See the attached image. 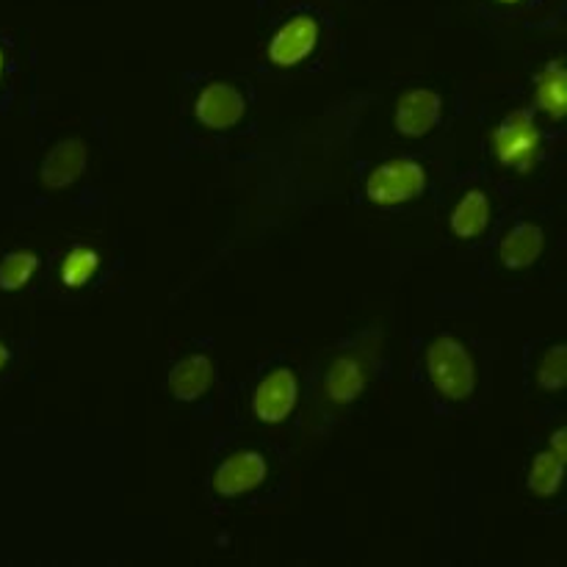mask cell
Here are the masks:
<instances>
[{
    "label": "cell",
    "mask_w": 567,
    "mask_h": 567,
    "mask_svg": "<svg viewBox=\"0 0 567 567\" xmlns=\"http://www.w3.org/2000/svg\"><path fill=\"white\" fill-rule=\"evenodd\" d=\"M432 385L449 402H465L476 388V365L468 347L454 336H437L424 354Z\"/></svg>",
    "instance_id": "cell-1"
},
{
    "label": "cell",
    "mask_w": 567,
    "mask_h": 567,
    "mask_svg": "<svg viewBox=\"0 0 567 567\" xmlns=\"http://www.w3.org/2000/svg\"><path fill=\"white\" fill-rule=\"evenodd\" d=\"M491 147L498 164L515 172H529L537 164L543 150L540 127H537L535 114L526 109L513 111L504 116L491 133Z\"/></svg>",
    "instance_id": "cell-2"
},
{
    "label": "cell",
    "mask_w": 567,
    "mask_h": 567,
    "mask_svg": "<svg viewBox=\"0 0 567 567\" xmlns=\"http://www.w3.org/2000/svg\"><path fill=\"white\" fill-rule=\"evenodd\" d=\"M363 188L374 205L410 203L424 194L426 169L413 158H391L371 169Z\"/></svg>",
    "instance_id": "cell-3"
},
{
    "label": "cell",
    "mask_w": 567,
    "mask_h": 567,
    "mask_svg": "<svg viewBox=\"0 0 567 567\" xmlns=\"http://www.w3.org/2000/svg\"><path fill=\"white\" fill-rule=\"evenodd\" d=\"M377 352H369V347L360 343L358 349L347 354H338L324 374V393L332 404H352L360 399V393L369 385L371 363Z\"/></svg>",
    "instance_id": "cell-4"
},
{
    "label": "cell",
    "mask_w": 567,
    "mask_h": 567,
    "mask_svg": "<svg viewBox=\"0 0 567 567\" xmlns=\"http://www.w3.org/2000/svg\"><path fill=\"white\" fill-rule=\"evenodd\" d=\"M299 399V380L291 369H275L258 382L252 393V413L264 424H280L291 415Z\"/></svg>",
    "instance_id": "cell-5"
},
{
    "label": "cell",
    "mask_w": 567,
    "mask_h": 567,
    "mask_svg": "<svg viewBox=\"0 0 567 567\" xmlns=\"http://www.w3.org/2000/svg\"><path fill=\"white\" fill-rule=\"evenodd\" d=\"M319 20L310 14H297L277 28L269 42V59L280 66H293L308 59L319 44Z\"/></svg>",
    "instance_id": "cell-6"
},
{
    "label": "cell",
    "mask_w": 567,
    "mask_h": 567,
    "mask_svg": "<svg viewBox=\"0 0 567 567\" xmlns=\"http://www.w3.org/2000/svg\"><path fill=\"white\" fill-rule=\"evenodd\" d=\"M266 474H269V465H266L264 454L252 452V449H244V452L230 454V457L216 468L214 487L219 496L236 498L264 485Z\"/></svg>",
    "instance_id": "cell-7"
},
{
    "label": "cell",
    "mask_w": 567,
    "mask_h": 567,
    "mask_svg": "<svg viewBox=\"0 0 567 567\" xmlns=\"http://www.w3.org/2000/svg\"><path fill=\"white\" fill-rule=\"evenodd\" d=\"M244 111H247V100L230 83H208V86L199 92L197 97V120L203 122L205 127H214V131H225V127H233L236 122H241Z\"/></svg>",
    "instance_id": "cell-8"
},
{
    "label": "cell",
    "mask_w": 567,
    "mask_h": 567,
    "mask_svg": "<svg viewBox=\"0 0 567 567\" xmlns=\"http://www.w3.org/2000/svg\"><path fill=\"white\" fill-rule=\"evenodd\" d=\"M89 164V150L83 138H61L42 161V183L50 192L70 188L72 183L81 181Z\"/></svg>",
    "instance_id": "cell-9"
},
{
    "label": "cell",
    "mask_w": 567,
    "mask_h": 567,
    "mask_svg": "<svg viewBox=\"0 0 567 567\" xmlns=\"http://www.w3.org/2000/svg\"><path fill=\"white\" fill-rule=\"evenodd\" d=\"M443 116L441 94L432 89H410L396 103V127L410 138L426 136Z\"/></svg>",
    "instance_id": "cell-10"
},
{
    "label": "cell",
    "mask_w": 567,
    "mask_h": 567,
    "mask_svg": "<svg viewBox=\"0 0 567 567\" xmlns=\"http://www.w3.org/2000/svg\"><path fill=\"white\" fill-rule=\"evenodd\" d=\"M214 382V360L208 354H188L172 369L169 388L181 402H197Z\"/></svg>",
    "instance_id": "cell-11"
},
{
    "label": "cell",
    "mask_w": 567,
    "mask_h": 567,
    "mask_svg": "<svg viewBox=\"0 0 567 567\" xmlns=\"http://www.w3.org/2000/svg\"><path fill=\"white\" fill-rule=\"evenodd\" d=\"M543 230L537 225H529V221H520L515 225L507 236L502 238V247H498V255H502L504 266L509 269H526V266L535 264L543 252Z\"/></svg>",
    "instance_id": "cell-12"
},
{
    "label": "cell",
    "mask_w": 567,
    "mask_h": 567,
    "mask_svg": "<svg viewBox=\"0 0 567 567\" xmlns=\"http://www.w3.org/2000/svg\"><path fill=\"white\" fill-rule=\"evenodd\" d=\"M487 225H491V199L480 188H471L454 205L452 216H449V227L457 238H476L487 230Z\"/></svg>",
    "instance_id": "cell-13"
},
{
    "label": "cell",
    "mask_w": 567,
    "mask_h": 567,
    "mask_svg": "<svg viewBox=\"0 0 567 567\" xmlns=\"http://www.w3.org/2000/svg\"><path fill=\"white\" fill-rule=\"evenodd\" d=\"M565 66L563 61H548L535 78V100L537 109L546 111L554 120H563L567 111V89H565Z\"/></svg>",
    "instance_id": "cell-14"
},
{
    "label": "cell",
    "mask_w": 567,
    "mask_h": 567,
    "mask_svg": "<svg viewBox=\"0 0 567 567\" xmlns=\"http://www.w3.org/2000/svg\"><path fill=\"white\" fill-rule=\"evenodd\" d=\"M563 474H565V457H559L557 452L546 449L535 457L529 468V487L535 496L548 498L563 487Z\"/></svg>",
    "instance_id": "cell-15"
},
{
    "label": "cell",
    "mask_w": 567,
    "mask_h": 567,
    "mask_svg": "<svg viewBox=\"0 0 567 567\" xmlns=\"http://www.w3.org/2000/svg\"><path fill=\"white\" fill-rule=\"evenodd\" d=\"M39 271V258L31 249H17L0 260V288L3 291H17V288L28 286L31 277Z\"/></svg>",
    "instance_id": "cell-16"
},
{
    "label": "cell",
    "mask_w": 567,
    "mask_h": 567,
    "mask_svg": "<svg viewBox=\"0 0 567 567\" xmlns=\"http://www.w3.org/2000/svg\"><path fill=\"white\" fill-rule=\"evenodd\" d=\"M100 266V255L92 247H72L61 260V282L66 288L86 286Z\"/></svg>",
    "instance_id": "cell-17"
},
{
    "label": "cell",
    "mask_w": 567,
    "mask_h": 567,
    "mask_svg": "<svg viewBox=\"0 0 567 567\" xmlns=\"http://www.w3.org/2000/svg\"><path fill=\"white\" fill-rule=\"evenodd\" d=\"M565 382H567V354L563 343H557V347H551L546 354H543L540 365H537V385H540L543 391H563Z\"/></svg>",
    "instance_id": "cell-18"
},
{
    "label": "cell",
    "mask_w": 567,
    "mask_h": 567,
    "mask_svg": "<svg viewBox=\"0 0 567 567\" xmlns=\"http://www.w3.org/2000/svg\"><path fill=\"white\" fill-rule=\"evenodd\" d=\"M565 435H567V432H565V430H557V432H554V437H551V446H548V449H551V452H557V454H559V457H567Z\"/></svg>",
    "instance_id": "cell-19"
},
{
    "label": "cell",
    "mask_w": 567,
    "mask_h": 567,
    "mask_svg": "<svg viewBox=\"0 0 567 567\" xmlns=\"http://www.w3.org/2000/svg\"><path fill=\"white\" fill-rule=\"evenodd\" d=\"M6 365H9V349H6V343L0 341V371H3Z\"/></svg>",
    "instance_id": "cell-20"
},
{
    "label": "cell",
    "mask_w": 567,
    "mask_h": 567,
    "mask_svg": "<svg viewBox=\"0 0 567 567\" xmlns=\"http://www.w3.org/2000/svg\"><path fill=\"white\" fill-rule=\"evenodd\" d=\"M0 72H3V53H0Z\"/></svg>",
    "instance_id": "cell-21"
},
{
    "label": "cell",
    "mask_w": 567,
    "mask_h": 567,
    "mask_svg": "<svg viewBox=\"0 0 567 567\" xmlns=\"http://www.w3.org/2000/svg\"><path fill=\"white\" fill-rule=\"evenodd\" d=\"M502 3H520V0H502Z\"/></svg>",
    "instance_id": "cell-22"
}]
</instances>
